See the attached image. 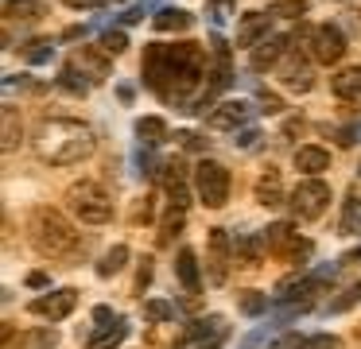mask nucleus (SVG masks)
Masks as SVG:
<instances>
[{"label":"nucleus","mask_w":361,"mask_h":349,"mask_svg":"<svg viewBox=\"0 0 361 349\" xmlns=\"http://www.w3.org/2000/svg\"><path fill=\"white\" fill-rule=\"evenodd\" d=\"M140 70L148 90L159 93L167 105H195V90L206 78V51L198 43H148Z\"/></svg>","instance_id":"f257e3e1"},{"label":"nucleus","mask_w":361,"mask_h":349,"mask_svg":"<svg viewBox=\"0 0 361 349\" xmlns=\"http://www.w3.org/2000/svg\"><path fill=\"white\" fill-rule=\"evenodd\" d=\"M39 152L47 163L66 167L94 155V132L78 121H43L39 124Z\"/></svg>","instance_id":"f03ea898"},{"label":"nucleus","mask_w":361,"mask_h":349,"mask_svg":"<svg viewBox=\"0 0 361 349\" xmlns=\"http://www.w3.org/2000/svg\"><path fill=\"white\" fill-rule=\"evenodd\" d=\"M27 233H32L35 252H43V256H71L78 248L74 225L63 214H55V209H35L32 221H27Z\"/></svg>","instance_id":"7ed1b4c3"},{"label":"nucleus","mask_w":361,"mask_h":349,"mask_svg":"<svg viewBox=\"0 0 361 349\" xmlns=\"http://www.w3.org/2000/svg\"><path fill=\"white\" fill-rule=\"evenodd\" d=\"M66 202H71V214L78 217V221H86V225H105L113 217L109 190H105L102 183H90V178L74 183L71 190H66Z\"/></svg>","instance_id":"20e7f679"},{"label":"nucleus","mask_w":361,"mask_h":349,"mask_svg":"<svg viewBox=\"0 0 361 349\" xmlns=\"http://www.w3.org/2000/svg\"><path fill=\"white\" fill-rule=\"evenodd\" d=\"M326 206H330V186L322 183L319 175H307L303 183H295V190H291V214H295L299 221L322 217Z\"/></svg>","instance_id":"39448f33"},{"label":"nucleus","mask_w":361,"mask_h":349,"mask_svg":"<svg viewBox=\"0 0 361 349\" xmlns=\"http://www.w3.org/2000/svg\"><path fill=\"white\" fill-rule=\"evenodd\" d=\"M195 190H198V198H202V206L221 209L229 202V171L214 159H202L195 167Z\"/></svg>","instance_id":"423d86ee"},{"label":"nucleus","mask_w":361,"mask_h":349,"mask_svg":"<svg viewBox=\"0 0 361 349\" xmlns=\"http://www.w3.org/2000/svg\"><path fill=\"white\" fill-rule=\"evenodd\" d=\"M307 51H311L314 62H322V66H330V62H338L345 54V35L338 23H319V27L307 31Z\"/></svg>","instance_id":"0eeeda50"},{"label":"nucleus","mask_w":361,"mask_h":349,"mask_svg":"<svg viewBox=\"0 0 361 349\" xmlns=\"http://www.w3.org/2000/svg\"><path fill=\"white\" fill-rule=\"evenodd\" d=\"M74 307H78V291H74V287H59V291H47L43 299L32 302V314L51 318V322H63Z\"/></svg>","instance_id":"6e6552de"},{"label":"nucleus","mask_w":361,"mask_h":349,"mask_svg":"<svg viewBox=\"0 0 361 349\" xmlns=\"http://www.w3.org/2000/svg\"><path fill=\"white\" fill-rule=\"evenodd\" d=\"M164 186H167V198H171V209H187V167H183V159L175 155V159L164 163Z\"/></svg>","instance_id":"1a4fd4ad"},{"label":"nucleus","mask_w":361,"mask_h":349,"mask_svg":"<svg viewBox=\"0 0 361 349\" xmlns=\"http://www.w3.org/2000/svg\"><path fill=\"white\" fill-rule=\"evenodd\" d=\"M280 74H283V85H288V90H295V93H307L314 85L311 66L295 59V47H288V59L280 62Z\"/></svg>","instance_id":"9d476101"},{"label":"nucleus","mask_w":361,"mask_h":349,"mask_svg":"<svg viewBox=\"0 0 361 349\" xmlns=\"http://www.w3.org/2000/svg\"><path fill=\"white\" fill-rule=\"evenodd\" d=\"M252 113H257V109H252L249 101H226V105H218L210 113V128H237V124H245Z\"/></svg>","instance_id":"9b49d317"},{"label":"nucleus","mask_w":361,"mask_h":349,"mask_svg":"<svg viewBox=\"0 0 361 349\" xmlns=\"http://www.w3.org/2000/svg\"><path fill=\"white\" fill-rule=\"evenodd\" d=\"M268 20H272L268 12H245L241 27H237V47H257L268 35Z\"/></svg>","instance_id":"f8f14e48"},{"label":"nucleus","mask_w":361,"mask_h":349,"mask_svg":"<svg viewBox=\"0 0 361 349\" xmlns=\"http://www.w3.org/2000/svg\"><path fill=\"white\" fill-rule=\"evenodd\" d=\"M283 43H291L288 35H272V39H260L257 43V51H252V70H268V66H276V62L283 59Z\"/></svg>","instance_id":"ddd939ff"},{"label":"nucleus","mask_w":361,"mask_h":349,"mask_svg":"<svg viewBox=\"0 0 361 349\" xmlns=\"http://www.w3.org/2000/svg\"><path fill=\"white\" fill-rule=\"evenodd\" d=\"M295 171H303V175H319V171H330V152L319 144H307L295 152Z\"/></svg>","instance_id":"4468645a"},{"label":"nucleus","mask_w":361,"mask_h":349,"mask_svg":"<svg viewBox=\"0 0 361 349\" xmlns=\"http://www.w3.org/2000/svg\"><path fill=\"white\" fill-rule=\"evenodd\" d=\"M226 229H210V283H226Z\"/></svg>","instance_id":"2eb2a0df"},{"label":"nucleus","mask_w":361,"mask_h":349,"mask_svg":"<svg viewBox=\"0 0 361 349\" xmlns=\"http://www.w3.org/2000/svg\"><path fill=\"white\" fill-rule=\"evenodd\" d=\"M252 194H257L260 206H283V190H280V171L268 167L264 175L257 178V186H252Z\"/></svg>","instance_id":"dca6fc26"},{"label":"nucleus","mask_w":361,"mask_h":349,"mask_svg":"<svg viewBox=\"0 0 361 349\" xmlns=\"http://www.w3.org/2000/svg\"><path fill=\"white\" fill-rule=\"evenodd\" d=\"M175 276H179L187 295H198V256L190 248H179V256H175Z\"/></svg>","instance_id":"f3484780"},{"label":"nucleus","mask_w":361,"mask_h":349,"mask_svg":"<svg viewBox=\"0 0 361 349\" xmlns=\"http://www.w3.org/2000/svg\"><path fill=\"white\" fill-rule=\"evenodd\" d=\"M330 93H334V97H342V101L361 97V66H345V70H338V74L330 78Z\"/></svg>","instance_id":"a211bd4d"},{"label":"nucleus","mask_w":361,"mask_h":349,"mask_svg":"<svg viewBox=\"0 0 361 349\" xmlns=\"http://www.w3.org/2000/svg\"><path fill=\"white\" fill-rule=\"evenodd\" d=\"M187 341H210V338H226V318L221 314H210V318H198V322L187 326L183 333Z\"/></svg>","instance_id":"6ab92c4d"},{"label":"nucleus","mask_w":361,"mask_h":349,"mask_svg":"<svg viewBox=\"0 0 361 349\" xmlns=\"http://www.w3.org/2000/svg\"><path fill=\"white\" fill-rule=\"evenodd\" d=\"M128 338V326H125V318H113V322H105L102 330L90 338V349H117L121 341Z\"/></svg>","instance_id":"aec40b11"},{"label":"nucleus","mask_w":361,"mask_h":349,"mask_svg":"<svg viewBox=\"0 0 361 349\" xmlns=\"http://www.w3.org/2000/svg\"><path fill=\"white\" fill-rule=\"evenodd\" d=\"M152 23H156V31H187L190 23H195V16H190L187 8H159Z\"/></svg>","instance_id":"412c9836"},{"label":"nucleus","mask_w":361,"mask_h":349,"mask_svg":"<svg viewBox=\"0 0 361 349\" xmlns=\"http://www.w3.org/2000/svg\"><path fill=\"white\" fill-rule=\"evenodd\" d=\"M264 248H268L264 237H252V233H245V237L233 240V256H237V260H245L249 268L260 260V256H264Z\"/></svg>","instance_id":"4be33fe9"},{"label":"nucleus","mask_w":361,"mask_h":349,"mask_svg":"<svg viewBox=\"0 0 361 349\" xmlns=\"http://www.w3.org/2000/svg\"><path fill=\"white\" fill-rule=\"evenodd\" d=\"M136 136H140L148 147H156V144L167 140V124L159 121V116H140V121H136Z\"/></svg>","instance_id":"5701e85b"},{"label":"nucleus","mask_w":361,"mask_h":349,"mask_svg":"<svg viewBox=\"0 0 361 349\" xmlns=\"http://www.w3.org/2000/svg\"><path fill=\"white\" fill-rule=\"evenodd\" d=\"M55 341H59V333L51 326H35V330H27L20 338V349H55Z\"/></svg>","instance_id":"b1692460"},{"label":"nucleus","mask_w":361,"mask_h":349,"mask_svg":"<svg viewBox=\"0 0 361 349\" xmlns=\"http://www.w3.org/2000/svg\"><path fill=\"white\" fill-rule=\"evenodd\" d=\"M43 12H47V8H43L39 0H8V4H4V16H8V20H39Z\"/></svg>","instance_id":"393cba45"},{"label":"nucleus","mask_w":361,"mask_h":349,"mask_svg":"<svg viewBox=\"0 0 361 349\" xmlns=\"http://www.w3.org/2000/svg\"><path fill=\"white\" fill-rule=\"evenodd\" d=\"M125 260H128V248H125V245H113L109 252L102 256V264H97V276H102V279L117 276V271L125 268Z\"/></svg>","instance_id":"a878e982"},{"label":"nucleus","mask_w":361,"mask_h":349,"mask_svg":"<svg viewBox=\"0 0 361 349\" xmlns=\"http://www.w3.org/2000/svg\"><path fill=\"white\" fill-rule=\"evenodd\" d=\"M237 310L241 314H249V318H257V314H264L268 310V295H260V291H237Z\"/></svg>","instance_id":"bb28decb"},{"label":"nucleus","mask_w":361,"mask_h":349,"mask_svg":"<svg viewBox=\"0 0 361 349\" xmlns=\"http://www.w3.org/2000/svg\"><path fill=\"white\" fill-rule=\"evenodd\" d=\"M288 345L291 349H338V338H334V333H307V338L291 333Z\"/></svg>","instance_id":"cd10ccee"},{"label":"nucleus","mask_w":361,"mask_h":349,"mask_svg":"<svg viewBox=\"0 0 361 349\" xmlns=\"http://www.w3.org/2000/svg\"><path fill=\"white\" fill-rule=\"evenodd\" d=\"M144 318H148V322H171V318H175V307H171V302H167V299H148V302H144Z\"/></svg>","instance_id":"c85d7f7f"},{"label":"nucleus","mask_w":361,"mask_h":349,"mask_svg":"<svg viewBox=\"0 0 361 349\" xmlns=\"http://www.w3.org/2000/svg\"><path fill=\"white\" fill-rule=\"evenodd\" d=\"M51 54H55L51 39H32V43L24 47V59L32 62V66H39V62H51Z\"/></svg>","instance_id":"c756f323"},{"label":"nucleus","mask_w":361,"mask_h":349,"mask_svg":"<svg viewBox=\"0 0 361 349\" xmlns=\"http://www.w3.org/2000/svg\"><path fill=\"white\" fill-rule=\"evenodd\" d=\"M20 124H16V109H4V152H12V147L20 144Z\"/></svg>","instance_id":"7c9ffc66"},{"label":"nucleus","mask_w":361,"mask_h":349,"mask_svg":"<svg viewBox=\"0 0 361 349\" xmlns=\"http://www.w3.org/2000/svg\"><path fill=\"white\" fill-rule=\"evenodd\" d=\"M307 12V0H283V4H272L268 16H280V20H295V16Z\"/></svg>","instance_id":"2f4dec72"},{"label":"nucleus","mask_w":361,"mask_h":349,"mask_svg":"<svg viewBox=\"0 0 361 349\" xmlns=\"http://www.w3.org/2000/svg\"><path fill=\"white\" fill-rule=\"evenodd\" d=\"M59 85H63V90H71V93H86V90H90V82H82V78H78L74 62H71V66H63V74H59Z\"/></svg>","instance_id":"473e14b6"},{"label":"nucleus","mask_w":361,"mask_h":349,"mask_svg":"<svg viewBox=\"0 0 361 349\" xmlns=\"http://www.w3.org/2000/svg\"><path fill=\"white\" fill-rule=\"evenodd\" d=\"M125 47H128L125 31H105V35H102V51H105V54H121Z\"/></svg>","instance_id":"72a5a7b5"},{"label":"nucleus","mask_w":361,"mask_h":349,"mask_svg":"<svg viewBox=\"0 0 361 349\" xmlns=\"http://www.w3.org/2000/svg\"><path fill=\"white\" fill-rule=\"evenodd\" d=\"M179 225H183V209H171V217L164 221V233H159V240H171V233H179Z\"/></svg>","instance_id":"f704fd0d"},{"label":"nucleus","mask_w":361,"mask_h":349,"mask_svg":"<svg viewBox=\"0 0 361 349\" xmlns=\"http://www.w3.org/2000/svg\"><path fill=\"white\" fill-rule=\"evenodd\" d=\"M175 140H179L183 147H190V152H198V147H206V140L198 136V132H175Z\"/></svg>","instance_id":"c9c22d12"},{"label":"nucleus","mask_w":361,"mask_h":349,"mask_svg":"<svg viewBox=\"0 0 361 349\" xmlns=\"http://www.w3.org/2000/svg\"><path fill=\"white\" fill-rule=\"evenodd\" d=\"M260 105H264V113H280L283 109V101L276 97V93H268V90H260Z\"/></svg>","instance_id":"e433bc0d"},{"label":"nucleus","mask_w":361,"mask_h":349,"mask_svg":"<svg viewBox=\"0 0 361 349\" xmlns=\"http://www.w3.org/2000/svg\"><path fill=\"white\" fill-rule=\"evenodd\" d=\"M152 283V260L144 256V264H140V271H136V291H144V287Z\"/></svg>","instance_id":"4c0bfd02"},{"label":"nucleus","mask_w":361,"mask_h":349,"mask_svg":"<svg viewBox=\"0 0 361 349\" xmlns=\"http://www.w3.org/2000/svg\"><path fill=\"white\" fill-rule=\"evenodd\" d=\"M353 217H357V194H350V202H345V217H342V229H353Z\"/></svg>","instance_id":"58836bf2"},{"label":"nucleus","mask_w":361,"mask_h":349,"mask_svg":"<svg viewBox=\"0 0 361 349\" xmlns=\"http://www.w3.org/2000/svg\"><path fill=\"white\" fill-rule=\"evenodd\" d=\"M357 299H361V283H357V287H350V295H345V299L330 302V310H345V307H350V302H357Z\"/></svg>","instance_id":"ea45409f"},{"label":"nucleus","mask_w":361,"mask_h":349,"mask_svg":"<svg viewBox=\"0 0 361 349\" xmlns=\"http://www.w3.org/2000/svg\"><path fill=\"white\" fill-rule=\"evenodd\" d=\"M113 318H117V314H113L109 307H94V322H102V326H105V322H113Z\"/></svg>","instance_id":"a19ab883"},{"label":"nucleus","mask_w":361,"mask_h":349,"mask_svg":"<svg viewBox=\"0 0 361 349\" xmlns=\"http://www.w3.org/2000/svg\"><path fill=\"white\" fill-rule=\"evenodd\" d=\"M51 279H47V271H32V276H27V287H47Z\"/></svg>","instance_id":"79ce46f5"},{"label":"nucleus","mask_w":361,"mask_h":349,"mask_svg":"<svg viewBox=\"0 0 361 349\" xmlns=\"http://www.w3.org/2000/svg\"><path fill=\"white\" fill-rule=\"evenodd\" d=\"M257 140H260V136H257V132L249 128V132H241V136H237L233 144H241V147H252V144H257Z\"/></svg>","instance_id":"37998d69"},{"label":"nucleus","mask_w":361,"mask_h":349,"mask_svg":"<svg viewBox=\"0 0 361 349\" xmlns=\"http://www.w3.org/2000/svg\"><path fill=\"white\" fill-rule=\"evenodd\" d=\"M82 35H86V27H66L63 39H82Z\"/></svg>","instance_id":"c03bdc74"},{"label":"nucleus","mask_w":361,"mask_h":349,"mask_svg":"<svg viewBox=\"0 0 361 349\" xmlns=\"http://www.w3.org/2000/svg\"><path fill=\"white\" fill-rule=\"evenodd\" d=\"M71 8H90V4H102V0H66Z\"/></svg>","instance_id":"a18cd8bd"},{"label":"nucleus","mask_w":361,"mask_h":349,"mask_svg":"<svg viewBox=\"0 0 361 349\" xmlns=\"http://www.w3.org/2000/svg\"><path fill=\"white\" fill-rule=\"evenodd\" d=\"M198 349H221V338H210L206 345H198Z\"/></svg>","instance_id":"49530a36"}]
</instances>
